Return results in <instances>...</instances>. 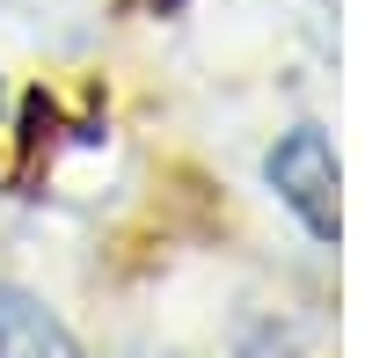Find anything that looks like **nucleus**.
Here are the masks:
<instances>
[{
    "mask_svg": "<svg viewBox=\"0 0 365 358\" xmlns=\"http://www.w3.org/2000/svg\"><path fill=\"white\" fill-rule=\"evenodd\" d=\"M263 183L278 190V205L314 234V242H336L344 234V168H336V146H329L322 125H292L278 146L263 154Z\"/></svg>",
    "mask_w": 365,
    "mask_h": 358,
    "instance_id": "f257e3e1",
    "label": "nucleus"
},
{
    "mask_svg": "<svg viewBox=\"0 0 365 358\" xmlns=\"http://www.w3.org/2000/svg\"><path fill=\"white\" fill-rule=\"evenodd\" d=\"M0 358H88L37 292L0 285Z\"/></svg>",
    "mask_w": 365,
    "mask_h": 358,
    "instance_id": "f03ea898",
    "label": "nucleus"
}]
</instances>
